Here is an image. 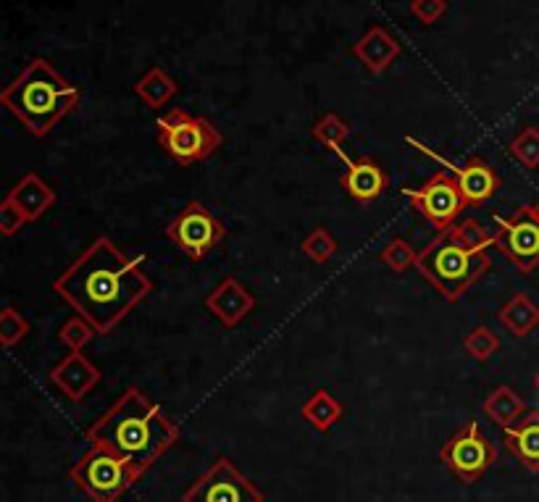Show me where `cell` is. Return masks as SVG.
I'll use <instances>...</instances> for the list:
<instances>
[{
  "mask_svg": "<svg viewBox=\"0 0 539 502\" xmlns=\"http://www.w3.org/2000/svg\"><path fill=\"white\" fill-rule=\"evenodd\" d=\"M82 100V90L58 74L50 61L32 58L27 69L0 95L6 111L22 121L35 137H45Z\"/></svg>",
  "mask_w": 539,
  "mask_h": 502,
  "instance_id": "cell-4",
  "label": "cell"
},
{
  "mask_svg": "<svg viewBox=\"0 0 539 502\" xmlns=\"http://www.w3.org/2000/svg\"><path fill=\"white\" fill-rule=\"evenodd\" d=\"M482 411L492 424L500 426V429H508V426L516 424L518 418L524 416L529 408H526V403L521 400L516 389L503 384V387L492 389L490 395H487V400L482 403Z\"/></svg>",
  "mask_w": 539,
  "mask_h": 502,
  "instance_id": "cell-21",
  "label": "cell"
},
{
  "mask_svg": "<svg viewBox=\"0 0 539 502\" xmlns=\"http://www.w3.org/2000/svg\"><path fill=\"white\" fill-rule=\"evenodd\" d=\"M490 248H495V234L476 219H463L421 250L416 269L447 303H458L463 292L492 269Z\"/></svg>",
  "mask_w": 539,
  "mask_h": 502,
  "instance_id": "cell-3",
  "label": "cell"
},
{
  "mask_svg": "<svg viewBox=\"0 0 539 502\" xmlns=\"http://www.w3.org/2000/svg\"><path fill=\"white\" fill-rule=\"evenodd\" d=\"M158 145L164 148L179 166H192L211 158L221 148L224 135L203 116H192L185 108H171L169 114L158 116Z\"/></svg>",
  "mask_w": 539,
  "mask_h": 502,
  "instance_id": "cell-6",
  "label": "cell"
},
{
  "mask_svg": "<svg viewBox=\"0 0 539 502\" xmlns=\"http://www.w3.org/2000/svg\"><path fill=\"white\" fill-rule=\"evenodd\" d=\"M350 53H353V56L358 58L374 77H382L384 71L398 61L400 43L387 32V29L374 24V27L366 29V35L350 48Z\"/></svg>",
  "mask_w": 539,
  "mask_h": 502,
  "instance_id": "cell-16",
  "label": "cell"
},
{
  "mask_svg": "<svg viewBox=\"0 0 539 502\" xmlns=\"http://www.w3.org/2000/svg\"><path fill=\"white\" fill-rule=\"evenodd\" d=\"M27 334H29V321L24 319L16 308L6 305V308L0 311V342H3V347L11 350V347L19 345Z\"/></svg>",
  "mask_w": 539,
  "mask_h": 502,
  "instance_id": "cell-29",
  "label": "cell"
},
{
  "mask_svg": "<svg viewBox=\"0 0 539 502\" xmlns=\"http://www.w3.org/2000/svg\"><path fill=\"white\" fill-rule=\"evenodd\" d=\"M379 258H382V263L387 269L403 274V271H408L411 266H416V261H419V250H413L411 242L403 240V237H392V240L382 248Z\"/></svg>",
  "mask_w": 539,
  "mask_h": 502,
  "instance_id": "cell-26",
  "label": "cell"
},
{
  "mask_svg": "<svg viewBox=\"0 0 539 502\" xmlns=\"http://www.w3.org/2000/svg\"><path fill=\"white\" fill-rule=\"evenodd\" d=\"M166 237L177 245L190 261H203L213 248H219L221 240L227 237L224 221L206 208L198 200L187 203L182 211L169 221Z\"/></svg>",
  "mask_w": 539,
  "mask_h": 502,
  "instance_id": "cell-10",
  "label": "cell"
},
{
  "mask_svg": "<svg viewBox=\"0 0 539 502\" xmlns=\"http://www.w3.org/2000/svg\"><path fill=\"white\" fill-rule=\"evenodd\" d=\"M534 384H537V392H539V374H537V382H534Z\"/></svg>",
  "mask_w": 539,
  "mask_h": 502,
  "instance_id": "cell-33",
  "label": "cell"
},
{
  "mask_svg": "<svg viewBox=\"0 0 539 502\" xmlns=\"http://www.w3.org/2000/svg\"><path fill=\"white\" fill-rule=\"evenodd\" d=\"M495 248L524 274L539 266V219L534 206H521L511 216H495Z\"/></svg>",
  "mask_w": 539,
  "mask_h": 502,
  "instance_id": "cell-11",
  "label": "cell"
},
{
  "mask_svg": "<svg viewBox=\"0 0 539 502\" xmlns=\"http://www.w3.org/2000/svg\"><path fill=\"white\" fill-rule=\"evenodd\" d=\"M53 290L90 321L95 332L106 334L153 292V282L140 258H127L108 237H98L58 276Z\"/></svg>",
  "mask_w": 539,
  "mask_h": 502,
  "instance_id": "cell-1",
  "label": "cell"
},
{
  "mask_svg": "<svg viewBox=\"0 0 539 502\" xmlns=\"http://www.w3.org/2000/svg\"><path fill=\"white\" fill-rule=\"evenodd\" d=\"M24 224H29V219L24 216V211L16 206L14 200H3L0 203V232L6 237H14L16 232H22Z\"/></svg>",
  "mask_w": 539,
  "mask_h": 502,
  "instance_id": "cell-30",
  "label": "cell"
},
{
  "mask_svg": "<svg viewBox=\"0 0 539 502\" xmlns=\"http://www.w3.org/2000/svg\"><path fill=\"white\" fill-rule=\"evenodd\" d=\"M508 153L516 158L524 169H537L539 166V129L524 127L518 135L508 142Z\"/></svg>",
  "mask_w": 539,
  "mask_h": 502,
  "instance_id": "cell-25",
  "label": "cell"
},
{
  "mask_svg": "<svg viewBox=\"0 0 539 502\" xmlns=\"http://www.w3.org/2000/svg\"><path fill=\"white\" fill-rule=\"evenodd\" d=\"M50 384L64 392L69 397L71 403H82L85 395H90L95 389V384L100 382V371L98 366L90 363V358H85V353H69L61 363L48 371Z\"/></svg>",
  "mask_w": 539,
  "mask_h": 502,
  "instance_id": "cell-14",
  "label": "cell"
},
{
  "mask_svg": "<svg viewBox=\"0 0 539 502\" xmlns=\"http://www.w3.org/2000/svg\"><path fill=\"white\" fill-rule=\"evenodd\" d=\"M503 442L508 453L532 474H539V411L529 408L516 424L503 429Z\"/></svg>",
  "mask_w": 539,
  "mask_h": 502,
  "instance_id": "cell-17",
  "label": "cell"
},
{
  "mask_svg": "<svg viewBox=\"0 0 539 502\" xmlns=\"http://www.w3.org/2000/svg\"><path fill=\"white\" fill-rule=\"evenodd\" d=\"M463 350L474 358V361H490L492 355L500 350V337L492 332L490 326H474L466 340H463Z\"/></svg>",
  "mask_w": 539,
  "mask_h": 502,
  "instance_id": "cell-27",
  "label": "cell"
},
{
  "mask_svg": "<svg viewBox=\"0 0 539 502\" xmlns=\"http://www.w3.org/2000/svg\"><path fill=\"white\" fill-rule=\"evenodd\" d=\"M182 502H266V497L242 474L235 460L219 455L206 474H200L182 492Z\"/></svg>",
  "mask_w": 539,
  "mask_h": 502,
  "instance_id": "cell-9",
  "label": "cell"
},
{
  "mask_svg": "<svg viewBox=\"0 0 539 502\" xmlns=\"http://www.w3.org/2000/svg\"><path fill=\"white\" fill-rule=\"evenodd\" d=\"M340 161L345 163V171L340 177L342 190L348 192L355 203H374V200L382 198L387 184H390V177L382 169V163L374 161L371 156L350 158L348 153Z\"/></svg>",
  "mask_w": 539,
  "mask_h": 502,
  "instance_id": "cell-13",
  "label": "cell"
},
{
  "mask_svg": "<svg viewBox=\"0 0 539 502\" xmlns=\"http://www.w3.org/2000/svg\"><path fill=\"white\" fill-rule=\"evenodd\" d=\"M95 334L98 332H95V326L90 321H85L82 316H74L58 329V342L69 347L71 353H79L82 347L95 340Z\"/></svg>",
  "mask_w": 539,
  "mask_h": 502,
  "instance_id": "cell-28",
  "label": "cell"
},
{
  "mask_svg": "<svg viewBox=\"0 0 539 502\" xmlns=\"http://www.w3.org/2000/svg\"><path fill=\"white\" fill-rule=\"evenodd\" d=\"M87 442L127 458L140 474H148V468L179 442V426L140 389L127 387V392L90 424Z\"/></svg>",
  "mask_w": 539,
  "mask_h": 502,
  "instance_id": "cell-2",
  "label": "cell"
},
{
  "mask_svg": "<svg viewBox=\"0 0 539 502\" xmlns=\"http://www.w3.org/2000/svg\"><path fill=\"white\" fill-rule=\"evenodd\" d=\"M6 198L14 200L29 221H37L45 211L53 208V203H56V190H53L43 177H37L35 171H29V174H24V177L14 184V190L8 192Z\"/></svg>",
  "mask_w": 539,
  "mask_h": 502,
  "instance_id": "cell-18",
  "label": "cell"
},
{
  "mask_svg": "<svg viewBox=\"0 0 539 502\" xmlns=\"http://www.w3.org/2000/svg\"><path fill=\"white\" fill-rule=\"evenodd\" d=\"M179 85L164 69H150L135 85V95L148 108H164L171 98H177Z\"/></svg>",
  "mask_w": 539,
  "mask_h": 502,
  "instance_id": "cell-22",
  "label": "cell"
},
{
  "mask_svg": "<svg viewBox=\"0 0 539 502\" xmlns=\"http://www.w3.org/2000/svg\"><path fill=\"white\" fill-rule=\"evenodd\" d=\"M313 140L319 142V145H324V148L329 150V153H334L337 158L345 156V142L350 140V127L348 121L342 119L340 114H324L316 124H313L311 129Z\"/></svg>",
  "mask_w": 539,
  "mask_h": 502,
  "instance_id": "cell-23",
  "label": "cell"
},
{
  "mask_svg": "<svg viewBox=\"0 0 539 502\" xmlns=\"http://www.w3.org/2000/svg\"><path fill=\"white\" fill-rule=\"evenodd\" d=\"M142 476L127 458L103 447H90L69 471L74 487L93 502H119Z\"/></svg>",
  "mask_w": 539,
  "mask_h": 502,
  "instance_id": "cell-5",
  "label": "cell"
},
{
  "mask_svg": "<svg viewBox=\"0 0 539 502\" xmlns=\"http://www.w3.org/2000/svg\"><path fill=\"white\" fill-rule=\"evenodd\" d=\"M300 413H303V418L308 421L311 429H316L319 434H327L342 421L345 405H342L329 389H316V392L305 400Z\"/></svg>",
  "mask_w": 539,
  "mask_h": 502,
  "instance_id": "cell-20",
  "label": "cell"
},
{
  "mask_svg": "<svg viewBox=\"0 0 539 502\" xmlns=\"http://www.w3.org/2000/svg\"><path fill=\"white\" fill-rule=\"evenodd\" d=\"M403 195L411 200L413 211L421 213L437 232L455 227L461 213L469 208L453 171H437L421 187H403Z\"/></svg>",
  "mask_w": 539,
  "mask_h": 502,
  "instance_id": "cell-7",
  "label": "cell"
},
{
  "mask_svg": "<svg viewBox=\"0 0 539 502\" xmlns=\"http://www.w3.org/2000/svg\"><path fill=\"white\" fill-rule=\"evenodd\" d=\"M534 213H537V219H539V200H537V203H534Z\"/></svg>",
  "mask_w": 539,
  "mask_h": 502,
  "instance_id": "cell-32",
  "label": "cell"
},
{
  "mask_svg": "<svg viewBox=\"0 0 539 502\" xmlns=\"http://www.w3.org/2000/svg\"><path fill=\"white\" fill-rule=\"evenodd\" d=\"M405 142H408V145H413L416 150H421V153H429V148H426L424 142L416 140V137H405ZM429 156L453 171L455 179H458V184H461L463 198H466V203H469V206H484L487 200L495 198L497 190H500V184H503L500 182V177H497V171L492 169L490 163L484 161L482 156H471L469 161L463 163V166H455V163H450L447 158L434 156V153H429Z\"/></svg>",
  "mask_w": 539,
  "mask_h": 502,
  "instance_id": "cell-12",
  "label": "cell"
},
{
  "mask_svg": "<svg viewBox=\"0 0 539 502\" xmlns=\"http://www.w3.org/2000/svg\"><path fill=\"white\" fill-rule=\"evenodd\" d=\"M206 308L219 319L221 326L235 329L237 324H242V321L253 313L256 297L250 295V292L237 282L235 276H227V279H221L211 290V295L206 297Z\"/></svg>",
  "mask_w": 539,
  "mask_h": 502,
  "instance_id": "cell-15",
  "label": "cell"
},
{
  "mask_svg": "<svg viewBox=\"0 0 539 502\" xmlns=\"http://www.w3.org/2000/svg\"><path fill=\"white\" fill-rule=\"evenodd\" d=\"M497 321H500V326H503L505 332H511L513 337H529L539 326V308L532 297L524 295V292H516V295L497 311Z\"/></svg>",
  "mask_w": 539,
  "mask_h": 502,
  "instance_id": "cell-19",
  "label": "cell"
},
{
  "mask_svg": "<svg viewBox=\"0 0 539 502\" xmlns=\"http://www.w3.org/2000/svg\"><path fill=\"white\" fill-rule=\"evenodd\" d=\"M447 14V0H411V16L421 24L440 22Z\"/></svg>",
  "mask_w": 539,
  "mask_h": 502,
  "instance_id": "cell-31",
  "label": "cell"
},
{
  "mask_svg": "<svg viewBox=\"0 0 539 502\" xmlns=\"http://www.w3.org/2000/svg\"><path fill=\"white\" fill-rule=\"evenodd\" d=\"M440 460L453 471L455 479L474 484L497 463V447L484 437L476 421H466L453 437L442 442Z\"/></svg>",
  "mask_w": 539,
  "mask_h": 502,
  "instance_id": "cell-8",
  "label": "cell"
},
{
  "mask_svg": "<svg viewBox=\"0 0 539 502\" xmlns=\"http://www.w3.org/2000/svg\"><path fill=\"white\" fill-rule=\"evenodd\" d=\"M300 250H303V255L308 261L324 266V263L332 261L334 253H337V240H334L332 232H329L327 227H316L305 234Z\"/></svg>",
  "mask_w": 539,
  "mask_h": 502,
  "instance_id": "cell-24",
  "label": "cell"
}]
</instances>
